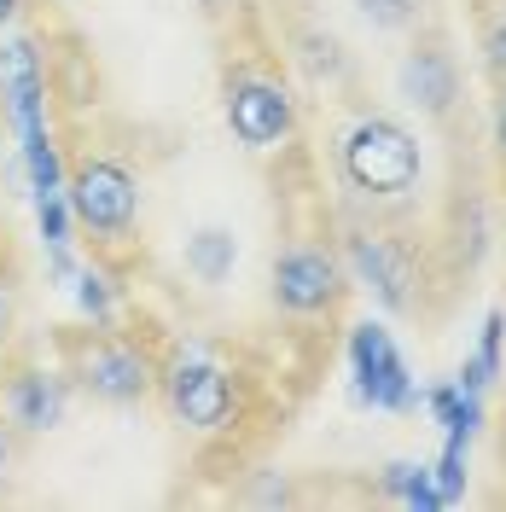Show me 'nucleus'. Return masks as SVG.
I'll return each mask as SVG.
<instances>
[{
  "label": "nucleus",
  "mask_w": 506,
  "mask_h": 512,
  "mask_svg": "<svg viewBox=\"0 0 506 512\" xmlns=\"http://www.w3.org/2000/svg\"><path fill=\"white\" fill-rule=\"evenodd\" d=\"M338 169H344V181L361 192V198L396 204V198H408V192L419 187L425 152H419L413 128H402L396 117H361V123H349V134L338 140Z\"/></svg>",
  "instance_id": "obj_1"
},
{
  "label": "nucleus",
  "mask_w": 506,
  "mask_h": 512,
  "mask_svg": "<svg viewBox=\"0 0 506 512\" xmlns=\"http://www.w3.org/2000/svg\"><path fill=\"white\" fill-rule=\"evenodd\" d=\"M227 128H233V140L239 146H251V152H274L291 140V128H297V99L285 94L274 76H256V70H239V76H227Z\"/></svg>",
  "instance_id": "obj_2"
},
{
  "label": "nucleus",
  "mask_w": 506,
  "mask_h": 512,
  "mask_svg": "<svg viewBox=\"0 0 506 512\" xmlns=\"http://www.w3.org/2000/svg\"><path fill=\"white\" fill-rule=\"evenodd\" d=\"M70 210L88 233H128L140 216V181L128 175V163L117 158H82L70 169Z\"/></svg>",
  "instance_id": "obj_3"
},
{
  "label": "nucleus",
  "mask_w": 506,
  "mask_h": 512,
  "mask_svg": "<svg viewBox=\"0 0 506 512\" xmlns=\"http://www.w3.org/2000/svg\"><path fill=\"white\" fill-rule=\"evenodd\" d=\"M344 297V268L320 245H291L274 256V303L285 315H326Z\"/></svg>",
  "instance_id": "obj_4"
},
{
  "label": "nucleus",
  "mask_w": 506,
  "mask_h": 512,
  "mask_svg": "<svg viewBox=\"0 0 506 512\" xmlns=\"http://www.w3.org/2000/svg\"><path fill=\"white\" fill-rule=\"evenodd\" d=\"M76 379L88 384L99 402L128 408V402L152 396L158 373H152L146 350H134V344H123V338H94V344H82V350H76Z\"/></svg>",
  "instance_id": "obj_5"
},
{
  "label": "nucleus",
  "mask_w": 506,
  "mask_h": 512,
  "mask_svg": "<svg viewBox=\"0 0 506 512\" xmlns=\"http://www.w3.org/2000/svg\"><path fill=\"white\" fill-rule=\"evenodd\" d=\"M396 82H402V99L419 105L425 117H448L454 99H460V59L448 53V35L443 30H419V41L402 53Z\"/></svg>",
  "instance_id": "obj_6"
},
{
  "label": "nucleus",
  "mask_w": 506,
  "mask_h": 512,
  "mask_svg": "<svg viewBox=\"0 0 506 512\" xmlns=\"http://www.w3.org/2000/svg\"><path fill=\"white\" fill-rule=\"evenodd\" d=\"M169 414L192 425V431H222L227 419H233V379H227L216 361H181V367H169Z\"/></svg>",
  "instance_id": "obj_7"
},
{
  "label": "nucleus",
  "mask_w": 506,
  "mask_h": 512,
  "mask_svg": "<svg viewBox=\"0 0 506 512\" xmlns=\"http://www.w3.org/2000/svg\"><path fill=\"white\" fill-rule=\"evenodd\" d=\"M0 94L12 105V117L24 123V140L41 134V64L30 41H6L0 47Z\"/></svg>",
  "instance_id": "obj_8"
},
{
  "label": "nucleus",
  "mask_w": 506,
  "mask_h": 512,
  "mask_svg": "<svg viewBox=\"0 0 506 512\" xmlns=\"http://www.w3.org/2000/svg\"><path fill=\"white\" fill-rule=\"evenodd\" d=\"M6 414L18 431H53L64 419V384L47 373H18L6 384Z\"/></svg>",
  "instance_id": "obj_9"
},
{
  "label": "nucleus",
  "mask_w": 506,
  "mask_h": 512,
  "mask_svg": "<svg viewBox=\"0 0 506 512\" xmlns=\"http://www.w3.org/2000/svg\"><path fill=\"white\" fill-rule=\"evenodd\" d=\"M349 256H355V268L379 286V297L390 303V309H408V291H402V286H408V268L390 256V245H384V239H373V245H367V239H355V245H349Z\"/></svg>",
  "instance_id": "obj_10"
},
{
  "label": "nucleus",
  "mask_w": 506,
  "mask_h": 512,
  "mask_svg": "<svg viewBox=\"0 0 506 512\" xmlns=\"http://www.w3.org/2000/svg\"><path fill=\"white\" fill-rule=\"evenodd\" d=\"M233 262H239V245L222 227H204V233L187 239V274H198L204 286H222L227 274H233Z\"/></svg>",
  "instance_id": "obj_11"
},
{
  "label": "nucleus",
  "mask_w": 506,
  "mask_h": 512,
  "mask_svg": "<svg viewBox=\"0 0 506 512\" xmlns=\"http://www.w3.org/2000/svg\"><path fill=\"white\" fill-rule=\"evenodd\" d=\"M425 6H431V0H355V12H361L373 30H419V24H425Z\"/></svg>",
  "instance_id": "obj_12"
},
{
  "label": "nucleus",
  "mask_w": 506,
  "mask_h": 512,
  "mask_svg": "<svg viewBox=\"0 0 506 512\" xmlns=\"http://www.w3.org/2000/svg\"><path fill=\"white\" fill-rule=\"evenodd\" d=\"M477 47H483V64H489V76L506 88V6L495 18H483V35H477Z\"/></svg>",
  "instance_id": "obj_13"
},
{
  "label": "nucleus",
  "mask_w": 506,
  "mask_h": 512,
  "mask_svg": "<svg viewBox=\"0 0 506 512\" xmlns=\"http://www.w3.org/2000/svg\"><path fill=\"white\" fill-rule=\"evenodd\" d=\"M495 146H501V158H506V94H501V105H495Z\"/></svg>",
  "instance_id": "obj_14"
},
{
  "label": "nucleus",
  "mask_w": 506,
  "mask_h": 512,
  "mask_svg": "<svg viewBox=\"0 0 506 512\" xmlns=\"http://www.w3.org/2000/svg\"><path fill=\"white\" fill-rule=\"evenodd\" d=\"M6 472H12V437L0 431V483H6Z\"/></svg>",
  "instance_id": "obj_15"
},
{
  "label": "nucleus",
  "mask_w": 506,
  "mask_h": 512,
  "mask_svg": "<svg viewBox=\"0 0 506 512\" xmlns=\"http://www.w3.org/2000/svg\"><path fill=\"white\" fill-rule=\"evenodd\" d=\"M198 6H204V12H239L245 0H198Z\"/></svg>",
  "instance_id": "obj_16"
},
{
  "label": "nucleus",
  "mask_w": 506,
  "mask_h": 512,
  "mask_svg": "<svg viewBox=\"0 0 506 512\" xmlns=\"http://www.w3.org/2000/svg\"><path fill=\"white\" fill-rule=\"evenodd\" d=\"M6 315H12V309H6V286H0V338H6Z\"/></svg>",
  "instance_id": "obj_17"
},
{
  "label": "nucleus",
  "mask_w": 506,
  "mask_h": 512,
  "mask_svg": "<svg viewBox=\"0 0 506 512\" xmlns=\"http://www.w3.org/2000/svg\"><path fill=\"white\" fill-rule=\"evenodd\" d=\"M0 18H12V0H0Z\"/></svg>",
  "instance_id": "obj_18"
}]
</instances>
